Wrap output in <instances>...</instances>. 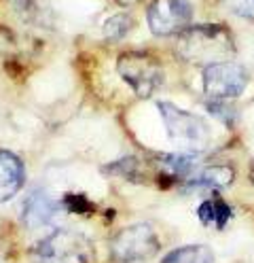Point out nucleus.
I'll return each mask as SVG.
<instances>
[{
	"label": "nucleus",
	"mask_w": 254,
	"mask_h": 263,
	"mask_svg": "<svg viewBox=\"0 0 254 263\" xmlns=\"http://www.w3.org/2000/svg\"><path fill=\"white\" fill-rule=\"evenodd\" d=\"M197 217L203 225H208V227H218V229H223L231 217H233V210L231 206L225 202V200H220V197H208V200H203L197 208Z\"/></svg>",
	"instance_id": "12"
},
{
	"label": "nucleus",
	"mask_w": 254,
	"mask_h": 263,
	"mask_svg": "<svg viewBox=\"0 0 254 263\" xmlns=\"http://www.w3.org/2000/svg\"><path fill=\"white\" fill-rule=\"evenodd\" d=\"M64 210V202L49 189H34L22 204V223L28 229H41L53 225Z\"/></svg>",
	"instance_id": "8"
},
{
	"label": "nucleus",
	"mask_w": 254,
	"mask_h": 263,
	"mask_svg": "<svg viewBox=\"0 0 254 263\" xmlns=\"http://www.w3.org/2000/svg\"><path fill=\"white\" fill-rule=\"evenodd\" d=\"M157 110L161 115V121H163V127L167 132L169 140L178 144L180 149L189 153H197L208 144L210 129H208V123L201 117L165 100L157 102Z\"/></svg>",
	"instance_id": "3"
},
{
	"label": "nucleus",
	"mask_w": 254,
	"mask_h": 263,
	"mask_svg": "<svg viewBox=\"0 0 254 263\" xmlns=\"http://www.w3.org/2000/svg\"><path fill=\"white\" fill-rule=\"evenodd\" d=\"M104 172L106 174H114V176H123V178H129V180H138L140 178V161L135 157H123L114 163H108L104 166Z\"/></svg>",
	"instance_id": "15"
},
{
	"label": "nucleus",
	"mask_w": 254,
	"mask_h": 263,
	"mask_svg": "<svg viewBox=\"0 0 254 263\" xmlns=\"http://www.w3.org/2000/svg\"><path fill=\"white\" fill-rule=\"evenodd\" d=\"M252 180H254V168H252Z\"/></svg>",
	"instance_id": "20"
},
{
	"label": "nucleus",
	"mask_w": 254,
	"mask_h": 263,
	"mask_svg": "<svg viewBox=\"0 0 254 263\" xmlns=\"http://www.w3.org/2000/svg\"><path fill=\"white\" fill-rule=\"evenodd\" d=\"M133 28V17L129 13H116L104 22V36L108 41H121L123 36L129 34V30Z\"/></svg>",
	"instance_id": "14"
},
{
	"label": "nucleus",
	"mask_w": 254,
	"mask_h": 263,
	"mask_svg": "<svg viewBox=\"0 0 254 263\" xmlns=\"http://www.w3.org/2000/svg\"><path fill=\"white\" fill-rule=\"evenodd\" d=\"M223 3L237 17L254 20V0H223Z\"/></svg>",
	"instance_id": "16"
},
{
	"label": "nucleus",
	"mask_w": 254,
	"mask_h": 263,
	"mask_svg": "<svg viewBox=\"0 0 254 263\" xmlns=\"http://www.w3.org/2000/svg\"><path fill=\"white\" fill-rule=\"evenodd\" d=\"M233 178L235 172L229 166H206L186 178L184 191H223L231 187Z\"/></svg>",
	"instance_id": "10"
},
{
	"label": "nucleus",
	"mask_w": 254,
	"mask_h": 263,
	"mask_svg": "<svg viewBox=\"0 0 254 263\" xmlns=\"http://www.w3.org/2000/svg\"><path fill=\"white\" fill-rule=\"evenodd\" d=\"M235 51L233 39L225 26L201 24L186 28L178 34L176 53L197 66H210L216 62H225Z\"/></svg>",
	"instance_id": "1"
},
{
	"label": "nucleus",
	"mask_w": 254,
	"mask_h": 263,
	"mask_svg": "<svg viewBox=\"0 0 254 263\" xmlns=\"http://www.w3.org/2000/svg\"><path fill=\"white\" fill-rule=\"evenodd\" d=\"M26 180L24 161L13 151L0 149V202H7L19 193Z\"/></svg>",
	"instance_id": "9"
},
{
	"label": "nucleus",
	"mask_w": 254,
	"mask_h": 263,
	"mask_svg": "<svg viewBox=\"0 0 254 263\" xmlns=\"http://www.w3.org/2000/svg\"><path fill=\"white\" fill-rule=\"evenodd\" d=\"M30 255L34 263H89L93 246L79 232L55 229L34 244Z\"/></svg>",
	"instance_id": "2"
},
{
	"label": "nucleus",
	"mask_w": 254,
	"mask_h": 263,
	"mask_svg": "<svg viewBox=\"0 0 254 263\" xmlns=\"http://www.w3.org/2000/svg\"><path fill=\"white\" fill-rule=\"evenodd\" d=\"M161 263H214V253L206 244H189L167 253Z\"/></svg>",
	"instance_id": "13"
},
{
	"label": "nucleus",
	"mask_w": 254,
	"mask_h": 263,
	"mask_svg": "<svg viewBox=\"0 0 254 263\" xmlns=\"http://www.w3.org/2000/svg\"><path fill=\"white\" fill-rule=\"evenodd\" d=\"M157 166L169 178H184L189 176L197 166V153L178 151V153H163L155 157Z\"/></svg>",
	"instance_id": "11"
},
{
	"label": "nucleus",
	"mask_w": 254,
	"mask_h": 263,
	"mask_svg": "<svg viewBox=\"0 0 254 263\" xmlns=\"http://www.w3.org/2000/svg\"><path fill=\"white\" fill-rule=\"evenodd\" d=\"M7 3H9L11 7H15L17 11H26V9H30L32 0H7Z\"/></svg>",
	"instance_id": "18"
},
{
	"label": "nucleus",
	"mask_w": 254,
	"mask_h": 263,
	"mask_svg": "<svg viewBox=\"0 0 254 263\" xmlns=\"http://www.w3.org/2000/svg\"><path fill=\"white\" fill-rule=\"evenodd\" d=\"M119 3H121V5H127V3H133V0H119Z\"/></svg>",
	"instance_id": "19"
},
{
	"label": "nucleus",
	"mask_w": 254,
	"mask_h": 263,
	"mask_svg": "<svg viewBox=\"0 0 254 263\" xmlns=\"http://www.w3.org/2000/svg\"><path fill=\"white\" fill-rule=\"evenodd\" d=\"M208 110L212 112V115H216L218 119H223V121H231L233 119V108L229 106V102H216V100H212V104H208Z\"/></svg>",
	"instance_id": "17"
},
{
	"label": "nucleus",
	"mask_w": 254,
	"mask_h": 263,
	"mask_svg": "<svg viewBox=\"0 0 254 263\" xmlns=\"http://www.w3.org/2000/svg\"><path fill=\"white\" fill-rule=\"evenodd\" d=\"M121 79L138 98H148L163 85V68L155 55L146 51H125L116 60Z\"/></svg>",
	"instance_id": "4"
},
{
	"label": "nucleus",
	"mask_w": 254,
	"mask_h": 263,
	"mask_svg": "<svg viewBox=\"0 0 254 263\" xmlns=\"http://www.w3.org/2000/svg\"><path fill=\"white\" fill-rule=\"evenodd\" d=\"M191 15L189 0H152L146 11V24L155 36H172L186 30Z\"/></svg>",
	"instance_id": "7"
},
{
	"label": "nucleus",
	"mask_w": 254,
	"mask_h": 263,
	"mask_svg": "<svg viewBox=\"0 0 254 263\" xmlns=\"http://www.w3.org/2000/svg\"><path fill=\"white\" fill-rule=\"evenodd\" d=\"M161 249L157 232L148 223L123 227L110 240V257L119 263H138L155 257Z\"/></svg>",
	"instance_id": "5"
},
{
	"label": "nucleus",
	"mask_w": 254,
	"mask_h": 263,
	"mask_svg": "<svg viewBox=\"0 0 254 263\" xmlns=\"http://www.w3.org/2000/svg\"><path fill=\"white\" fill-rule=\"evenodd\" d=\"M246 85H248V72L240 64L225 60L203 68V93L210 100L229 102L233 98L242 96Z\"/></svg>",
	"instance_id": "6"
}]
</instances>
